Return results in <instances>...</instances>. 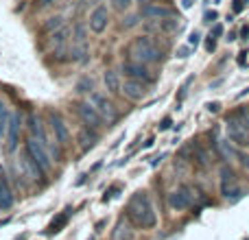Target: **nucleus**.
I'll use <instances>...</instances> for the list:
<instances>
[{"label":"nucleus","instance_id":"nucleus-1","mask_svg":"<svg viewBox=\"0 0 249 240\" xmlns=\"http://www.w3.org/2000/svg\"><path fill=\"white\" fill-rule=\"evenodd\" d=\"M127 219L133 227H142V229H153L158 223V214L153 210L149 192L140 190L136 192L127 203Z\"/></svg>","mask_w":249,"mask_h":240},{"label":"nucleus","instance_id":"nucleus-2","mask_svg":"<svg viewBox=\"0 0 249 240\" xmlns=\"http://www.w3.org/2000/svg\"><path fill=\"white\" fill-rule=\"evenodd\" d=\"M127 57L131 61H140V64H158L162 61V48L155 44L151 35H138L131 39L127 46Z\"/></svg>","mask_w":249,"mask_h":240},{"label":"nucleus","instance_id":"nucleus-3","mask_svg":"<svg viewBox=\"0 0 249 240\" xmlns=\"http://www.w3.org/2000/svg\"><path fill=\"white\" fill-rule=\"evenodd\" d=\"M24 153L29 155L31 159H33V164L39 168V172L42 175H48L51 172V166H53V159H51V153H48V149L42 144V142H37L33 136L26 137L24 142Z\"/></svg>","mask_w":249,"mask_h":240},{"label":"nucleus","instance_id":"nucleus-4","mask_svg":"<svg viewBox=\"0 0 249 240\" xmlns=\"http://www.w3.org/2000/svg\"><path fill=\"white\" fill-rule=\"evenodd\" d=\"M77 116L81 118V122L86 124V127L96 129V131L105 124V118L96 112V107L90 103V101H81V103H77Z\"/></svg>","mask_w":249,"mask_h":240},{"label":"nucleus","instance_id":"nucleus-5","mask_svg":"<svg viewBox=\"0 0 249 240\" xmlns=\"http://www.w3.org/2000/svg\"><path fill=\"white\" fill-rule=\"evenodd\" d=\"M193 188L190 186H179V188H175L171 194H168V207L175 212H181V210H188L190 206H193Z\"/></svg>","mask_w":249,"mask_h":240},{"label":"nucleus","instance_id":"nucleus-6","mask_svg":"<svg viewBox=\"0 0 249 240\" xmlns=\"http://www.w3.org/2000/svg\"><path fill=\"white\" fill-rule=\"evenodd\" d=\"M90 103L94 105L96 112H99L101 116L107 120V122H114V120L118 118V109H116V105H114L105 94H101V92H92V94H90Z\"/></svg>","mask_w":249,"mask_h":240},{"label":"nucleus","instance_id":"nucleus-7","mask_svg":"<svg viewBox=\"0 0 249 240\" xmlns=\"http://www.w3.org/2000/svg\"><path fill=\"white\" fill-rule=\"evenodd\" d=\"M26 124H29V131H31V136L35 137V140L37 142H42L44 146H46V149H51L53 151V155L57 153V157H59V151H55V142H51L48 140V136H46V129H44V124H42V120H39L37 116H35V114H29V118H26ZM51 151H48V153H51Z\"/></svg>","mask_w":249,"mask_h":240},{"label":"nucleus","instance_id":"nucleus-8","mask_svg":"<svg viewBox=\"0 0 249 240\" xmlns=\"http://www.w3.org/2000/svg\"><path fill=\"white\" fill-rule=\"evenodd\" d=\"M123 72L127 74L129 79H138V81H142V83H153V81H155L153 72L146 68V64H140V61L127 59V61L123 64Z\"/></svg>","mask_w":249,"mask_h":240},{"label":"nucleus","instance_id":"nucleus-9","mask_svg":"<svg viewBox=\"0 0 249 240\" xmlns=\"http://www.w3.org/2000/svg\"><path fill=\"white\" fill-rule=\"evenodd\" d=\"M225 133H228V140L236 146H249V131L245 127L232 120L228 116V124H225Z\"/></svg>","mask_w":249,"mask_h":240},{"label":"nucleus","instance_id":"nucleus-10","mask_svg":"<svg viewBox=\"0 0 249 240\" xmlns=\"http://www.w3.org/2000/svg\"><path fill=\"white\" fill-rule=\"evenodd\" d=\"M173 16H175V11L160 2H149L140 9V17H146V20H164V17H173Z\"/></svg>","mask_w":249,"mask_h":240},{"label":"nucleus","instance_id":"nucleus-11","mask_svg":"<svg viewBox=\"0 0 249 240\" xmlns=\"http://www.w3.org/2000/svg\"><path fill=\"white\" fill-rule=\"evenodd\" d=\"M48 120H51V129H53V136H55V140L59 142L61 146H66L70 142V131H68V124L64 122V118L59 116V114H48Z\"/></svg>","mask_w":249,"mask_h":240},{"label":"nucleus","instance_id":"nucleus-12","mask_svg":"<svg viewBox=\"0 0 249 240\" xmlns=\"http://www.w3.org/2000/svg\"><path fill=\"white\" fill-rule=\"evenodd\" d=\"M109 24V11L105 4L94 7V11L90 13V31L92 33H103Z\"/></svg>","mask_w":249,"mask_h":240},{"label":"nucleus","instance_id":"nucleus-13","mask_svg":"<svg viewBox=\"0 0 249 240\" xmlns=\"http://www.w3.org/2000/svg\"><path fill=\"white\" fill-rule=\"evenodd\" d=\"M121 92L129 101H142L146 94V83L138 81V79H127L124 83H121Z\"/></svg>","mask_w":249,"mask_h":240},{"label":"nucleus","instance_id":"nucleus-14","mask_svg":"<svg viewBox=\"0 0 249 240\" xmlns=\"http://www.w3.org/2000/svg\"><path fill=\"white\" fill-rule=\"evenodd\" d=\"M20 129H22V116L20 114H11L7 127V151H16L18 142H20Z\"/></svg>","mask_w":249,"mask_h":240},{"label":"nucleus","instance_id":"nucleus-15","mask_svg":"<svg viewBox=\"0 0 249 240\" xmlns=\"http://www.w3.org/2000/svg\"><path fill=\"white\" fill-rule=\"evenodd\" d=\"M219 175H221V194L228 199L230 192L238 188L236 172H234V168H230L228 164H223V166H221V171H219Z\"/></svg>","mask_w":249,"mask_h":240},{"label":"nucleus","instance_id":"nucleus-16","mask_svg":"<svg viewBox=\"0 0 249 240\" xmlns=\"http://www.w3.org/2000/svg\"><path fill=\"white\" fill-rule=\"evenodd\" d=\"M77 140H79V146H81V151H90L92 146H94L96 142H99V133H96V129L83 127L81 131H79Z\"/></svg>","mask_w":249,"mask_h":240},{"label":"nucleus","instance_id":"nucleus-17","mask_svg":"<svg viewBox=\"0 0 249 240\" xmlns=\"http://www.w3.org/2000/svg\"><path fill=\"white\" fill-rule=\"evenodd\" d=\"M112 240H133V225L129 223L127 216L116 223V227L112 232Z\"/></svg>","mask_w":249,"mask_h":240},{"label":"nucleus","instance_id":"nucleus-18","mask_svg":"<svg viewBox=\"0 0 249 240\" xmlns=\"http://www.w3.org/2000/svg\"><path fill=\"white\" fill-rule=\"evenodd\" d=\"M66 44H68V29H64L61 26L59 31H55L53 33V48H55V55L57 59H64V52H66Z\"/></svg>","mask_w":249,"mask_h":240},{"label":"nucleus","instance_id":"nucleus-19","mask_svg":"<svg viewBox=\"0 0 249 240\" xmlns=\"http://www.w3.org/2000/svg\"><path fill=\"white\" fill-rule=\"evenodd\" d=\"M13 203H16V197H13V190L11 186H9V181L0 179V210H9V207H13Z\"/></svg>","mask_w":249,"mask_h":240},{"label":"nucleus","instance_id":"nucleus-20","mask_svg":"<svg viewBox=\"0 0 249 240\" xmlns=\"http://www.w3.org/2000/svg\"><path fill=\"white\" fill-rule=\"evenodd\" d=\"M149 29H158V31H162V33H175V31L179 29V22H177L175 17H164V20H151Z\"/></svg>","mask_w":249,"mask_h":240},{"label":"nucleus","instance_id":"nucleus-21","mask_svg":"<svg viewBox=\"0 0 249 240\" xmlns=\"http://www.w3.org/2000/svg\"><path fill=\"white\" fill-rule=\"evenodd\" d=\"M103 81H105V87H107L109 94H118V92H121V77H118L116 70H107Z\"/></svg>","mask_w":249,"mask_h":240},{"label":"nucleus","instance_id":"nucleus-22","mask_svg":"<svg viewBox=\"0 0 249 240\" xmlns=\"http://www.w3.org/2000/svg\"><path fill=\"white\" fill-rule=\"evenodd\" d=\"M70 214H72V210H70V207H68V210H64V212H61V214L57 216V219L51 223V227H48V234H59L61 229H64L66 225H68Z\"/></svg>","mask_w":249,"mask_h":240},{"label":"nucleus","instance_id":"nucleus-23","mask_svg":"<svg viewBox=\"0 0 249 240\" xmlns=\"http://www.w3.org/2000/svg\"><path fill=\"white\" fill-rule=\"evenodd\" d=\"M90 59V46L88 44H72V61L86 64Z\"/></svg>","mask_w":249,"mask_h":240},{"label":"nucleus","instance_id":"nucleus-24","mask_svg":"<svg viewBox=\"0 0 249 240\" xmlns=\"http://www.w3.org/2000/svg\"><path fill=\"white\" fill-rule=\"evenodd\" d=\"M193 157H195V162H197L201 168L210 166V155H208V151L203 149L199 142H195V144H193Z\"/></svg>","mask_w":249,"mask_h":240},{"label":"nucleus","instance_id":"nucleus-25","mask_svg":"<svg viewBox=\"0 0 249 240\" xmlns=\"http://www.w3.org/2000/svg\"><path fill=\"white\" fill-rule=\"evenodd\" d=\"M214 151L223 159H230V157H234V155H236V151H234V146L230 144V140H216L214 142Z\"/></svg>","mask_w":249,"mask_h":240},{"label":"nucleus","instance_id":"nucleus-26","mask_svg":"<svg viewBox=\"0 0 249 240\" xmlns=\"http://www.w3.org/2000/svg\"><path fill=\"white\" fill-rule=\"evenodd\" d=\"M72 44H88V26L83 22L72 26Z\"/></svg>","mask_w":249,"mask_h":240},{"label":"nucleus","instance_id":"nucleus-27","mask_svg":"<svg viewBox=\"0 0 249 240\" xmlns=\"http://www.w3.org/2000/svg\"><path fill=\"white\" fill-rule=\"evenodd\" d=\"M230 118L236 120L241 127H245L249 131V105H243V107H238L234 114H230Z\"/></svg>","mask_w":249,"mask_h":240},{"label":"nucleus","instance_id":"nucleus-28","mask_svg":"<svg viewBox=\"0 0 249 240\" xmlns=\"http://www.w3.org/2000/svg\"><path fill=\"white\" fill-rule=\"evenodd\" d=\"M22 168H24V172L31 177V179H39L42 177V172H39V168L33 164V159L29 157V155L24 153V157H22Z\"/></svg>","mask_w":249,"mask_h":240},{"label":"nucleus","instance_id":"nucleus-29","mask_svg":"<svg viewBox=\"0 0 249 240\" xmlns=\"http://www.w3.org/2000/svg\"><path fill=\"white\" fill-rule=\"evenodd\" d=\"M9 118H11V114H9L7 103H4V101H0V137H2V136H7Z\"/></svg>","mask_w":249,"mask_h":240},{"label":"nucleus","instance_id":"nucleus-30","mask_svg":"<svg viewBox=\"0 0 249 240\" xmlns=\"http://www.w3.org/2000/svg\"><path fill=\"white\" fill-rule=\"evenodd\" d=\"M61 26H64V16H55V17H48L46 20L44 31H46V33H55V31H59Z\"/></svg>","mask_w":249,"mask_h":240},{"label":"nucleus","instance_id":"nucleus-31","mask_svg":"<svg viewBox=\"0 0 249 240\" xmlns=\"http://www.w3.org/2000/svg\"><path fill=\"white\" fill-rule=\"evenodd\" d=\"M77 92L79 94H88V92H94V81H92V77H83L77 81Z\"/></svg>","mask_w":249,"mask_h":240},{"label":"nucleus","instance_id":"nucleus-32","mask_svg":"<svg viewBox=\"0 0 249 240\" xmlns=\"http://www.w3.org/2000/svg\"><path fill=\"white\" fill-rule=\"evenodd\" d=\"M133 0H112V7L116 9V11H127L129 7H131Z\"/></svg>","mask_w":249,"mask_h":240},{"label":"nucleus","instance_id":"nucleus-33","mask_svg":"<svg viewBox=\"0 0 249 240\" xmlns=\"http://www.w3.org/2000/svg\"><path fill=\"white\" fill-rule=\"evenodd\" d=\"M199 42H201V35L197 33V31H193V33L188 35V46H193V48H197L199 46Z\"/></svg>","mask_w":249,"mask_h":240},{"label":"nucleus","instance_id":"nucleus-34","mask_svg":"<svg viewBox=\"0 0 249 240\" xmlns=\"http://www.w3.org/2000/svg\"><path fill=\"white\" fill-rule=\"evenodd\" d=\"M138 20H140V13H138V16H129L127 22H123V26H124V29H131V26L138 24Z\"/></svg>","mask_w":249,"mask_h":240},{"label":"nucleus","instance_id":"nucleus-35","mask_svg":"<svg viewBox=\"0 0 249 240\" xmlns=\"http://www.w3.org/2000/svg\"><path fill=\"white\" fill-rule=\"evenodd\" d=\"M206 51H208V52H214V51H216V37H212V35L208 37V42H206Z\"/></svg>","mask_w":249,"mask_h":240},{"label":"nucleus","instance_id":"nucleus-36","mask_svg":"<svg viewBox=\"0 0 249 240\" xmlns=\"http://www.w3.org/2000/svg\"><path fill=\"white\" fill-rule=\"evenodd\" d=\"M118 190H121V186H112V188H109V192H107V194H105V197H103V201H105V203H107V201H109V199H112V197H114V192H118Z\"/></svg>","mask_w":249,"mask_h":240},{"label":"nucleus","instance_id":"nucleus-37","mask_svg":"<svg viewBox=\"0 0 249 240\" xmlns=\"http://www.w3.org/2000/svg\"><path fill=\"white\" fill-rule=\"evenodd\" d=\"M216 17H219V13H216V11H206V16H203V20H206V22H214Z\"/></svg>","mask_w":249,"mask_h":240},{"label":"nucleus","instance_id":"nucleus-38","mask_svg":"<svg viewBox=\"0 0 249 240\" xmlns=\"http://www.w3.org/2000/svg\"><path fill=\"white\" fill-rule=\"evenodd\" d=\"M188 52H190L188 46H181L179 51H177V57H179V59H186V57H188Z\"/></svg>","mask_w":249,"mask_h":240},{"label":"nucleus","instance_id":"nucleus-39","mask_svg":"<svg viewBox=\"0 0 249 240\" xmlns=\"http://www.w3.org/2000/svg\"><path fill=\"white\" fill-rule=\"evenodd\" d=\"M171 124H173V120L166 116V118L162 120V122H160V129H162V131H166V129H171Z\"/></svg>","mask_w":249,"mask_h":240},{"label":"nucleus","instance_id":"nucleus-40","mask_svg":"<svg viewBox=\"0 0 249 240\" xmlns=\"http://www.w3.org/2000/svg\"><path fill=\"white\" fill-rule=\"evenodd\" d=\"M39 7H53V4H57L59 0H37Z\"/></svg>","mask_w":249,"mask_h":240},{"label":"nucleus","instance_id":"nucleus-41","mask_svg":"<svg viewBox=\"0 0 249 240\" xmlns=\"http://www.w3.org/2000/svg\"><path fill=\"white\" fill-rule=\"evenodd\" d=\"M210 35H214V37L223 35V26H221V24H214V29H212V33H210Z\"/></svg>","mask_w":249,"mask_h":240},{"label":"nucleus","instance_id":"nucleus-42","mask_svg":"<svg viewBox=\"0 0 249 240\" xmlns=\"http://www.w3.org/2000/svg\"><path fill=\"white\" fill-rule=\"evenodd\" d=\"M219 109H221L219 103H208V112H210V114H216Z\"/></svg>","mask_w":249,"mask_h":240},{"label":"nucleus","instance_id":"nucleus-43","mask_svg":"<svg viewBox=\"0 0 249 240\" xmlns=\"http://www.w3.org/2000/svg\"><path fill=\"white\" fill-rule=\"evenodd\" d=\"M245 55H247V51L238 52V66H245Z\"/></svg>","mask_w":249,"mask_h":240},{"label":"nucleus","instance_id":"nucleus-44","mask_svg":"<svg viewBox=\"0 0 249 240\" xmlns=\"http://www.w3.org/2000/svg\"><path fill=\"white\" fill-rule=\"evenodd\" d=\"M164 157H166V153H160V155H158V157H155V162H153V164H151V166H158V164H160V162H162V159H164Z\"/></svg>","mask_w":249,"mask_h":240},{"label":"nucleus","instance_id":"nucleus-45","mask_svg":"<svg viewBox=\"0 0 249 240\" xmlns=\"http://www.w3.org/2000/svg\"><path fill=\"white\" fill-rule=\"evenodd\" d=\"M241 35H243L245 39H249V26H243V29H241Z\"/></svg>","mask_w":249,"mask_h":240},{"label":"nucleus","instance_id":"nucleus-46","mask_svg":"<svg viewBox=\"0 0 249 240\" xmlns=\"http://www.w3.org/2000/svg\"><path fill=\"white\" fill-rule=\"evenodd\" d=\"M238 157H241V164H243V166H249V157H247V155H238Z\"/></svg>","mask_w":249,"mask_h":240},{"label":"nucleus","instance_id":"nucleus-47","mask_svg":"<svg viewBox=\"0 0 249 240\" xmlns=\"http://www.w3.org/2000/svg\"><path fill=\"white\" fill-rule=\"evenodd\" d=\"M153 142H155V140H153V137H149V140H146V142H144V146H146V149H149V146H153Z\"/></svg>","mask_w":249,"mask_h":240},{"label":"nucleus","instance_id":"nucleus-48","mask_svg":"<svg viewBox=\"0 0 249 240\" xmlns=\"http://www.w3.org/2000/svg\"><path fill=\"white\" fill-rule=\"evenodd\" d=\"M245 94H249V87H245V90H243V92H241V94H238V96H236V99H243V96H245Z\"/></svg>","mask_w":249,"mask_h":240},{"label":"nucleus","instance_id":"nucleus-49","mask_svg":"<svg viewBox=\"0 0 249 240\" xmlns=\"http://www.w3.org/2000/svg\"><path fill=\"white\" fill-rule=\"evenodd\" d=\"M190 4H193V0H184V7H186V9H188Z\"/></svg>","mask_w":249,"mask_h":240},{"label":"nucleus","instance_id":"nucleus-50","mask_svg":"<svg viewBox=\"0 0 249 240\" xmlns=\"http://www.w3.org/2000/svg\"><path fill=\"white\" fill-rule=\"evenodd\" d=\"M140 2H142V4H149V2H151V0H140Z\"/></svg>","mask_w":249,"mask_h":240}]
</instances>
